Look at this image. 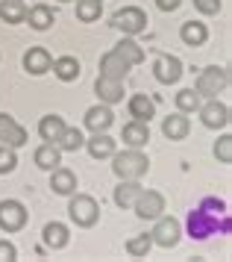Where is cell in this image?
<instances>
[{"label":"cell","instance_id":"1","mask_svg":"<svg viewBox=\"0 0 232 262\" xmlns=\"http://www.w3.org/2000/svg\"><path fill=\"white\" fill-rule=\"evenodd\" d=\"M232 227L229 206L221 198H203V201L188 212V236L203 242L212 236H226Z\"/></svg>","mask_w":232,"mask_h":262},{"label":"cell","instance_id":"2","mask_svg":"<svg viewBox=\"0 0 232 262\" xmlns=\"http://www.w3.org/2000/svg\"><path fill=\"white\" fill-rule=\"evenodd\" d=\"M144 62V50L132 41V38H124L115 50H109L103 59H100V74L103 77H112V80H124L127 71L132 65Z\"/></svg>","mask_w":232,"mask_h":262},{"label":"cell","instance_id":"3","mask_svg":"<svg viewBox=\"0 0 232 262\" xmlns=\"http://www.w3.org/2000/svg\"><path fill=\"white\" fill-rule=\"evenodd\" d=\"M115 156V154H112ZM147 168H150V162H147V156L141 154L138 147H129V150H124V154L115 156V165H112V171H115L121 180H138L147 174Z\"/></svg>","mask_w":232,"mask_h":262},{"label":"cell","instance_id":"4","mask_svg":"<svg viewBox=\"0 0 232 262\" xmlns=\"http://www.w3.org/2000/svg\"><path fill=\"white\" fill-rule=\"evenodd\" d=\"M68 212H71V221L77 227H94L97 218H100V206H97V201L88 198V194H74Z\"/></svg>","mask_w":232,"mask_h":262},{"label":"cell","instance_id":"5","mask_svg":"<svg viewBox=\"0 0 232 262\" xmlns=\"http://www.w3.org/2000/svg\"><path fill=\"white\" fill-rule=\"evenodd\" d=\"M226 85H229V74H226V68L212 65V68H206V71L197 77L194 92H197L200 97H215V95H221Z\"/></svg>","mask_w":232,"mask_h":262},{"label":"cell","instance_id":"6","mask_svg":"<svg viewBox=\"0 0 232 262\" xmlns=\"http://www.w3.org/2000/svg\"><path fill=\"white\" fill-rule=\"evenodd\" d=\"M112 27H118L124 36H138L147 30V15L141 12L138 6H127V9H118L112 15Z\"/></svg>","mask_w":232,"mask_h":262},{"label":"cell","instance_id":"7","mask_svg":"<svg viewBox=\"0 0 232 262\" xmlns=\"http://www.w3.org/2000/svg\"><path fill=\"white\" fill-rule=\"evenodd\" d=\"M27 224V209L18 201H0V230L15 233Z\"/></svg>","mask_w":232,"mask_h":262},{"label":"cell","instance_id":"8","mask_svg":"<svg viewBox=\"0 0 232 262\" xmlns=\"http://www.w3.org/2000/svg\"><path fill=\"white\" fill-rule=\"evenodd\" d=\"M153 74H156V80L165 85L176 83L179 77H182V62L176 59V56H168V53H159L156 62H153Z\"/></svg>","mask_w":232,"mask_h":262},{"label":"cell","instance_id":"9","mask_svg":"<svg viewBox=\"0 0 232 262\" xmlns=\"http://www.w3.org/2000/svg\"><path fill=\"white\" fill-rule=\"evenodd\" d=\"M132 209H135L138 218H159V215L165 212V198L159 194V191H144L141 189V194L135 198V203H132Z\"/></svg>","mask_w":232,"mask_h":262},{"label":"cell","instance_id":"10","mask_svg":"<svg viewBox=\"0 0 232 262\" xmlns=\"http://www.w3.org/2000/svg\"><path fill=\"white\" fill-rule=\"evenodd\" d=\"M150 238H153V245H159V248H174L179 242V221L176 218H159V224L150 233Z\"/></svg>","mask_w":232,"mask_h":262},{"label":"cell","instance_id":"11","mask_svg":"<svg viewBox=\"0 0 232 262\" xmlns=\"http://www.w3.org/2000/svg\"><path fill=\"white\" fill-rule=\"evenodd\" d=\"M0 142L9 144V147H21V144H27V130H24L12 115H6V112H0Z\"/></svg>","mask_w":232,"mask_h":262},{"label":"cell","instance_id":"12","mask_svg":"<svg viewBox=\"0 0 232 262\" xmlns=\"http://www.w3.org/2000/svg\"><path fill=\"white\" fill-rule=\"evenodd\" d=\"M200 118L209 130H221V127H229V106L226 103H218V100H209L206 106L200 109Z\"/></svg>","mask_w":232,"mask_h":262},{"label":"cell","instance_id":"13","mask_svg":"<svg viewBox=\"0 0 232 262\" xmlns=\"http://www.w3.org/2000/svg\"><path fill=\"white\" fill-rule=\"evenodd\" d=\"M50 65H53V59H50V53H47L44 48H30L27 53H24V71H30L33 77L47 74Z\"/></svg>","mask_w":232,"mask_h":262},{"label":"cell","instance_id":"14","mask_svg":"<svg viewBox=\"0 0 232 262\" xmlns=\"http://www.w3.org/2000/svg\"><path fill=\"white\" fill-rule=\"evenodd\" d=\"M112 121H115V115H112V109L106 103H97V106H91L85 112V127L91 133H106L112 127Z\"/></svg>","mask_w":232,"mask_h":262},{"label":"cell","instance_id":"15","mask_svg":"<svg viewBox=\"0 0 232 262\" xmlns=\"http://www.w3.org/2000/svg\"><path fill=\"white\" fill-rule=\"evenodd\" d=\"M94 92L100 95L103 103H118V100H124V80H112V77H97V83H94Z\"/></svg>","mask_w":232,"mask_h":262},{"label":"cell","instance_id":"16","mask_svg":"<svg viewBox=\"0 0 232 262\" xmlns=\"http://www.w3.org/2000/svg\"><path fill=\"white\" fill-rule=\"evenodd\" d=\"M188 130H191V124H188L185 112H174V115H168L162 121V133L171 139V142H179V139H185Z\"/></svg>","mask_w":232,"mask_h":262},{"label":"cell","instance_id":"17","mask_svg":"<svg viewBox=\"0 0 232 262\" xmlns=\"http://www.w3.org/2000/svg\"><path fill=\"white\" fill-rule=\"evenodd\" d=\"M129 115L135 121H144V124H150V118L156 115V100L147 95H132L129 97Z\"/></svg>","mask_w":232,"mask_h":262},{"label":"cell","instance_id":"18","mask_svg":"<svg viewBox=\"0 0 232 262\" xmlns=\"http://www.w3.org/2000/svg\"><path fill=\"white\" fill-rule=\"evenodd\" d=\"M50 189L56 191V194H74V191H77V177H74V171L56 165L50 171Z\"/></svg>","mask_w":232,"mask_h":262},{"label":"cell","instance_id":"19","mask_svg":"<svg viewBox=\"0 0 232 262\" xmlns=\"http://www.w3.org/2000/svg\"><path fill=\"white\" fill-rule=\"evenodd\" d=\"M124 142L129 144V147H144V144L150 142V127H147V124H144V121H129L127 127H124Z\"/></svg>","mask_w":232,"mask_h":262},{"label":"cell","instance_id":"20","mask_svg":"<svg viewBox=\"0 0 232 262\" xmlns=\"http://www.w3.org/2000/svg\"><path fill=\"white\" fill-rule=\"evenodd\" d=\"M24 21H30V27H33V30L44 33V30H50V27H53V9H50V6H44V3H38V6H33V9H27V18H24Z\"/></svg>","mask_w":232,"mask_h":262},{"label":"cell","instance_id":"21","mask_svg":"<svg viewBox=\"0 0 232 262\" xmlns=\"http://www.w3.org/2000/svg\"><path fill=\"white\" fill-rule=\"evenodd\" d=\"M138 194H141L138 180H121V186L115 189V203L121 206V209H129V206L135 203Z\"/></svg>","mask_w":232,"mask_h":262},{"label":"cell","instance_id":"22","mask_svg":"<svg viewBox=\"0 0 232 262\" xmlns=\"http://www.w3.org/2000/svg\"><path fill=\"white\" fill-rule=\"evenodd\" d=\"M41 236H44V245L47 248H65L68 245V227L59 224V221H50V224H44V230H41Z\"/></svg>","mask_w":232,"mask_h":262},{"label":"cell","instance_id":"23","mask_svg":"<svg viewBox=\"0 0 232 262\" xmlns=\"http://www.w3.org/2000/svg\"><path fill=\"white\" fill-rule=\"evenodd\" d=\"M179 36H182V41H185L188 48H200L209 38V30H206V24H200V21H185L182 30H179Z\"/></svg>","mask_w":232,"mask_h":262},{"label":"cell","instance_id":"24","mask_svg":"<svg viewBox=\"0 0 232 262\" xmlns=\"http://www.w3.org/2000/svg\"><path fill=\"white\" fill-rule=\"evenodd\" d=\"M62 133H65V121H62V115H44V118L38 121V136H41L44 142H59Z\"/></svg>","mask_w":232,"mask_h":262},{"label":"cell","instance_id":"25","mask_svg":"<svg viewBox=\"0 0 232 262\" xmlns=\"http://www.w3.org/2000/svg\"><path fill=\"white\" fill-rule=\"evenodd\" d=\"M85 147H88V154H91L94 159H106V156L115 154V142H112L106 133H94L91 139L85 142Z\"/></svg>","mask_w":232,"mask_h":262},{"label":"cell","instance_id":"26","mask_svg":"<svg viewBox=\"0 0 232 262\" xmlns=\"http://www.w3.org/2000/svg\"><path fill=\"white\" fill-rule=\"evenodd\" d=\"M50 68H53V74H56L62 83H74V80L80 77V62L74 59V56H62V59H56Z\"/></svg>","mask_w":232,"mask_h":262},{"label":"cell","instance_id":"27","mask_svg":"<svg viewBox=\"0 0 232 262\" xmlns=\"http://www.w3.org/2000/svg\"><path fill=\"white\" fill-rule=\"evenodd\" d=\"M59 154H62V150H59L53 142L41 144V147L35 150V165L41 168V171H53V168L59 165Z\"/></svg>","mask_w":232,"mask_h":262},{"label":"cell","instance_id":"28","mask_svg":"<svg viewBox=\"0 0 232 262\" xmlns=\"http://www.w3.org/2000/svg\"><path fill=\"white\" fill-rule=\"evenodd\" d=\"M0 18L6 24H21L24 18H27V6H24L21 0H0Z\"/></svg>","mask_w":232,"mask_h":262},{"label":"cell","instance_id":"29","mask_svg":"<svg viewBox=\"0 0 232 262\" xmlns=\"http://www.w3.org/2000/svg\"><path fill=\"white\" fill-rule=\"evenodd\" d=\"M82 144H85V139H82V133L77 130V127H65V133L59 136V150H80Z\"/></svg>","mask_w":232,"mask_h":262},{"label":"cell","instance_id":"30","mask_svg":"<svg viewBox=\"0 0 232 262\" xmlns=\"http://www.w3.org/2000/svg\"><path fill=\"white\" fill-rule=\"evenodd\" d=\"M100 3L103 0H77V18L85 21V24H91L100 18Z\"/></svg>","mask_w":232,"mask_h":262},{"label":"cell","instance_id":"31","mask_svg":"<svg viewBox=\"0 0 232 262\" xmlns=\"http://www.w3.org/2000/svg\"><path fill=\"white\" fill-rule=\"evenodd\" d=\"M176 109H179V112H197L200 109V95L197 92H194V89H182V92H179V95H176Z\"/></svg>","mask_w":232,"mask_h":262},{"label":"cell","instance_id":"32","mask_svg":"<svg viewBox=\"0 0 232 262\" xmlns=\"http://www.w3.org/2000/svg\"><path fill=\"white\" fill-rule=\"evenodd\" d=\"M153 248V238L147 233H141V236H132L127 242V253L129 256H147V250Z\"/></svg>","mask_w":232,"mask_h":262},{"label":"cell","instance_id":"33","mask_svg":"<svg viewBox=\"0 0 232 262\" xmlns=\"http://www.w3.org/2000/svg\"><path fill=\"white\" fill-rule=\"evenodd\" d=\"M15 165H18V156H15V147H9V144H3V147H0V174H9V171H15Z\"/></svg>","mask_w":232,"mask_h":262},{"label":"cell","instance_id":"34","mask_svg":"<svg viewBox=\"0 0 232 262\" xmlns=\"http://www.w3.org/2000/svg\"><path fill=\"white\" fill-rule=\"evenodd\" d=\"M215 156L221 162H232V139L229 136H221V142L215 144Z\"/></svg>","mask_w":232,"mask_h":262},{"label":"cell","instance_id":"35","mask_svg":"<svg viewBox=\"0 0 232 262\" xmlns=\"http://www.w3.org/2000/svg\"><path fill=\"white\" fill-rule=\"evenodd\" d=\"M194 6H197L203 15H218L221 12V0H194Z\"/></svg>","mask_w":232,"mask_h":262},{"label":"cell","instance_id":"36","mask_svg":"<svg viewBox=\"0 0 232 262\" xmlns=\"http://www.w3.org/2000/svg\"><path fill=\"white\" fill-rule=\"evenodd\" d=\"M15 256H18L15 245H12V242H0V262H12Z\"/></svg>","mask_w":232,"mask_h":262},{"label":"cell","instance_id":"37","mask_svg":"<svg viewBox=\"0 0 232 262\" xmlns=\"http://www.w3.org/2000/svg\"><path fill=\"white\" fill-rule=\"evenodd\" d=\"M179 3H182V0H156V6H159L162 12H176Z\"/></svg>","mask_w":232,"mask_h":262}]
</instances>
